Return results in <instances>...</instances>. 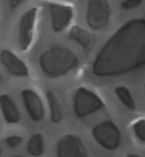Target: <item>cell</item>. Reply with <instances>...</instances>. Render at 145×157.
Segmentation results:
<instances>
[{"label": "cell", "instance_id": "6da1fadb", "mask_svg": "<svg viewBox=\"0 0 145 157\" xmlns=\"http://www.w3.org/2000/svg\"><path fill=\"white\" fill-rule=\"evenodd\" d=\"M145 66V19H131L105 42L92 64V73L107 78Z\"/></svg>", "mask_w": 145, "mask_h": 157}, {"label": "cell", "instance_id": "7a4b0ae2", "mask_svg": "<svg viewBox=\"0 0 145 157\" xmlns=\"http://www.w3.org/2000/svg\"><path fill=\"white\" fill-rule=\"evenodd\" d=\"M78 58L72 51L64 47L53 46L45 51L39 58V65L43 73L50 78H56L67 75L76 68Z\"/></svg>", "mask_w": 145, "mask_h": 157}, {"label": "cell", "instance_id": "3957f363", "mask_svg": "<svg viewBox=\"0 0 145 157\" xmlns=\"http://www.w3.org/2000/svg\"><path fill=\"white\" fill-rule=\"evenodd\" d=\"M104 107L105 104L103 101L94 92L85 87H79L76 90L73 101V108L77 117H85Z\"/></svg>", "mask_w": 145, "mask_h": 157}, {"label": "cell", "instance_id": "277c9868", "mask_svg": "<svg viewBox=\"0 0 145 157\" xmlns=\"http://www.w3.org/2000/svg\"><path fill=\"white\" fill-rule=\"evenodd\" d=\"M92 133L95 140L105 150H114L120 145L121 131L112 121L100 123L93 127Z\"/></svg>", "mask_w": 145, "mask_h": 157}, {"label": "cell", "instance_id": "5b68a950", "mask_svg": "<svg viewBox=\"0 0 145 157\" xmlns=\"http://www.w3.org/2000/svg\"><path fill=\"white\" fill-rule=\"evenodd\" d=\"M110 11L107 0H87L86 22L92 30L98 31L107 25Z\"/></svg>", "mask_w": 145, "mask_h": 157}, {"label": "cell", "instance_id": "8992f818", "mask_svg": "<svg viewBox=\"0 0 145 157\" xmlns=\"http://www.w3.org/2000/svg\"><path fill=\"white\" fill-rule=\"evenodd\" d=\"M38 8L34 7L24 12L21 17L18 28V39L21 50L29 48L34 38Z\"/></svg>", "mask_w": 145, "mask_h": 157}, {"label": "cell", "instance_id": "52a82bcc", "mask_svg": "<svg viewBox=\"0 0 145 157\" xmlns=\"http://www.w3.org/2000/svg\"><path fill=\"white\" fill-rule=\"evenodd\" d=\"M56 155L57 157H87V151L79 137L67 134L58 142Z\"/></svg>", "mask_w": 145, "mask_h": 157}, {"label": "cell", "instance_id": "ba28073f", "mask_svg": "<svg viewBox=\"0 0 145 157\" xmlns=\"http://www.w3.org/2000/svg\"><path fill=\"white\" fill-rule=\"evenodd\" d=\"M52 29L55 32H60L67 29L73 16V9L70 6L59 3H49Z\"/></svg>", "mask_w": 145, "mask_h": 157}, {"label": "cell", "instance_id": "9c48e42d", "mask_svg": "<svg viewBox=\"0 0 145 157\" xmlns=\"http://www.w3.org/2000/svg\"><path fill=\"white\" fill-rule=\"evenodd\" d=\"M23 102L31 119L39 122L44 118L45 109L39 95L30 89H24L21 92Z\"/></svg>", "mask_w": 145, "mask_h": 157}, {"label": "cell", "instance_id": "30bf717a", "mask_svg": "<svg viewBox=\"0 0 145 157\" xmlns=\"http://www.w3.org/2000/svg\"><path fill=\"white\" fill-rule=\"evenodd\" d=\"M1 63L9 74L15 77H27L29 75L28 68L26 64L18 58L13 52L4 49L0 54Z\"/></svg>", "mask_w": 145, "mask_h": 157}, {"label": "cell", "instance_id": "8fae6325", "mask_svg": "<svg viewBox=\"0 0 145 157\" xmlns=\"http://www.w3.org/2000/svg\"><path fill=\"white\" fill-rule=\"evenodd\" d=\"M69 38L78 43L85 52H91L96 44V37L89 32L77 25L71 28Z\"/></svg>", "mask_w": 145, "mask_h": 157}, {"label": "cell", "instance_id": "7c38bea8", "mask_svg": "<svg viewBox=\"0 0 145 157\" xmlns=\"http://www.w3.org/2000/svg\"><path fill=\"white\" fill-rule=\"evenodd\" d=\"M0 105L3 117L8 124H17L21 120L20 113L15 103L7 94L0 96Z\"/></svg>", "mask_w": 145, "mask_h": 157}, {"label": "cell", "instance_id": "4fadbf2b", "mask_svg": "<svg viewBox=\"0 0 145 157\" xmlns=\"http://www.w3.org/2000/svg\"><path fill=\"white\" fill-rule=\"evenodd\" d=\"M47 101H48L49 108H50V121L54 124L60 123L63 118V113L59 101L54 95V94L51 91L47 92Z\"/></svg>", "mask_w": 145, "mask_h": 157}, {"label": "cell", "instance_id": "5bb4252c", "mask_svg": "<svg viewBox=\"0 0 145 157\" xmlns=\"http://www.w3.org/2000/svg\"><path fill=\"white\" fill-rule=\"evenodd\" d=\"M27 153L32 156H41L44 153V140L41 133H36L31 137L27 146Z\"/></svg>", "mask_w": 145, "mask_h": 157}, {"label": "cell", "instance_id": "9a60e30c", "mask_svg": "<svg viewBox=\"0 0 145 157\" xmlns=\"http://www.w3.org/2000/svg\"><path fill=\"white\" fill-rule=\"evenodd\" d=\"M114 93L124 106L130 110L135 109V103L133 99L131 90L125 86H118L114 89Z\"/></svg>", "mask_w": 145, "mask_h": 157}, {"label": "cell", "instance_id": "2e32d148", "mask_svg": "<svg viewBox=\"0 0 145 157\" xmlns=\"http://www.w3.org/2000/svg\"><path fill=\"white\" fill-rule=\"evenodd\" d=\"M133 129L136 136L141 142L145 143V119H140L133 125Z\"/></svg>", "mask_w": 145, "mask_h": 157}, {"label": "cell", "instance_id": "e0dca14e", "mask_svg": "<svg viewBox=\"0 0 145 157\" xmlns=\"http://www.w3.org/2000/svg\"><path fill=\"white\" fill-rule=\"evenodd\" d=\"M23 142V138L17 135H13V136H9L5 139V143L7 146L10 148H15L18 147L21 143Z\"/></svg>", "mask_w": 145, "mask_h": 157}, {"label": "cell", "instance_id": "ac0fdd59", "mask_svg": "<svg viewBox=\"0 0 145 157\" xmlns=\"http://www.w3.org/2000/svg\"><path fill=\"white\" fill-rule=\"evenodd\" d=\"M143 0H125L121 4V7L125 10H130L140 6Z\"/></svg>", "mask_w": 145, "mask_h": 157}, {"label": "cell", "instance_id": "d6986e66", "mask_svg": "<svg viewBox=\"0 0 145 157\" xmlns=\"http://www.w3.org/2000/svg\"><path fill=\"white\" fill-rule=\"evenodd\" d=\"M24 1H25V0H9V6H10L11 9H16Z\"/></svg>", "mask_w": 145, "mask_h": 157}, {"label": "cell", "instance_id": "ffe728a7", "mask_svg": "<svg viewBox=\"0 0 145 157\" xmlns=\"http://www.w3.org/2000/svg\"><path fill=\"white\" fill-rule=\"evenodd\" d=\"M126 157H141V156H137V155L131 154V153H128V154H127V156Z\"/></svg>", "mask_w": 145, "mask_h": 157}, {"label": "cell", "instance_id": "44dd1931", "mask_svg": "<svg viewBox=\"0 0 145 157\" xmlns=\"http://www.w3.org/2000/svg\"><path fill=\"white\" fill-rule=\"evenodd\" d=\"M12 157H21V156H12Z\"/></svg>", "mask_w": 145, "mask_h": 157}, {"label": "cell", "instance_id": "7402d4cb", "mask_svg": "<svg viewBox=\"0 0 145 157\" xmlns=\"http://www.w3.org/2000/svg\"><path fill=\"white\" fill-rule=\"evenodd\" d=\"M67 1H71V0H67Z\"/></svg>", "mask_w": 145, "mask_h": 157}, {"label": "cell", "instance_id": "603a6c76", "mask_svg": "<svg viewBox=\"0 0 145 157\" xmlns=\"http://www.w3.org/2000/svg\"><path fill=\"white\" fill-rule=\"evenodd\" d=\"M144 89H145V85H144Z\"/></svg>", "mask_w": 145, "mask_h": 157}]
</instances>
